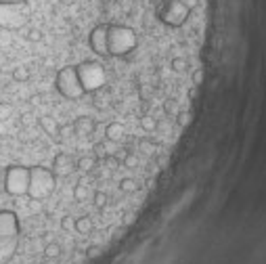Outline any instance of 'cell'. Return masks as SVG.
Instances as JSON below:
<instances>
[{
  "label": "cell",
  "instance_id": "obj_12",
  "mask_svg": "<svg viewBox=\"0 0 266 264\" xmlns=\"http://www.w3.org/2000/svg\"><path fill=\"white\" fill-rule=\"evenodd\" d=\"M118 189H120V193H124V195H132V193H136L141 189V183L132 176H124V178H120Z\"/></svg>",
  "mask_w": 266,
  "mask_h": 264
},
{
  "label": "cell",
  "instance_id": "obj_11",
  "mask_svg": "<svg viewBox=\"0 0 266 264\" xmlns=\"http://www.w3.org/2000/svg\"><path fill=\"white\" fill-rule=\"evenodd\" d=\"M96 166H99V160L94 155H80L76 160V170L82 172V174H90L96 170Z\"/></svg>",
  "mask_w": 266,
  "mask_h": 264
},
{
  "label": "cell",
  "instance_id": "obj_4",
  "mask_svg": "<svg viewBox=\"0 0 266 264\" xmlns=\"http://www.w3.org/2000/svg\"><path fill=\"white\" fill-rule=\"evenodd\" d=\"M32 9L27 3H0V30L7 32H21L30 23Z\"/></svg>",
  "mask_w": 266,
  "mask_h": 264
},
{
  "label": "cell",
  "instance_id": "obj_10",
  "mask_svg": "<svg viewBox=\"0 0 266 264\" xmlns=\"http://www.w3.org/2000/svg\"><path fill=\"white\" fill-rule=\"evenodd\" d=\"M38 126L42 128V132L48 134L50 138H59L61 136V126H59V122L55 120L52 116H40L38 118Z\"/></svg>",
  "mask_w": 266,
  "mask_h": 264
},
{
  "label": "cell",
  "instance_id": "obj_19",
  "mask_svg": "<svg viewBox=\"0 0 266 264\" xmlns=\"http://www.w3.org/2000/svg\"><path fill=\"white\" fill-rule=\"evenodd\" d=\"M44 256L48 258V260H55V258H59L61 256V245L59 243H48L46 247H44Z\"/></svg>",
  "mask_w": 266,
  "mask_h": 264
},
{
  "label": "cell",
  "instance_id": "obj_1",
  "mask_svg": "<svg viewBox=\"0 0 266 264\" xmlns=\"http://www.w3.org/2000/svg\"><path fill=\"white\" fill-rule=\"evenodd\" d=\"M78 78L84 92L88 94H99L107 86V67L99 59H84L76 63Z\"/></svg>",
  "mask_w": 266,
  "mask_h": 264
},
{
  "label": "cell",
  "instance_id": "obj_22",
  "mask_svg": "<svg viewBox=\"0 0 266 264\" xmlns=\"http://www.w3.org/2000/svg\"><path fill=\"white\" fill-rule=\"evenodd\" d=\"M11 114H13V107H11V103L0 101V124H3V122H7V120L11 118Z\"/></svg>",
  "mask_w": 266,
  "mask_h": 264
},
{
  "label": "cell",
  "instance_id": "obj_15",
  "mask_svg": "<svg viewBox=\"0 0 266 264\" xmlns=\"http://www.w3.org/2000/svg\"><path fill=\"white\" fill-rule=\"evenodd\" d=\"M92 205H94L101 214H105L107 205H109V193L103 191V189H96V191L92 193Z\"/></svg>",
  "mask_w": 266,
  "mask_h": 264
},
{
  "label": "cell",
  "instance_id": "obj_21",
  "mask_svg": "<svg viewBox=\"0 0 266 264\" xmlns=\"http://www.w3.org/2000/svg\"><path fill=\"white\" fill-rule=\"evenodd\" d=\"M203 78H205V74H203L201 67L193 69V72H191V84H193V86H201V84H203Z\"/></svg>",
  "mask_w": 266,
  "mask_h": 264
},
{
  "label": "cell",
  "instance_id": "obj_20",
  "mask_svg": "<svg viewBox=\"0 0 266 264\" xmlns=\"http://www.w3.org/2000/svg\"><path fill=\"white\" fill-rule=\"evenodd\" d=\"M174 122H176V126H178V128H187L189 124H191V114L183 109V111H180V114L176 116V120H174Z\"/></svg>",
  "mask_w": 266,
  "mask_h": 264
},
{
  "label": "cell",
  "instance_id": "obj_25",
  "mask_svg": "<svg viewBox=\"0 0 266 264\" xmlns=\"http://www.w3.org/2000/svg\"><path fill=\"white\" fill-rule=\"evenodd\" d=\"M0 3H9V5H15V3H27V0H0Z\"/></svg>",
  "mask_w": 266,
  "mask_h": 264
},
{
  "label": "cell",
  "instance_id": "obj_7",
  "mask_svg": "<svg viewBox=\"0 0 266 264\" xmlns=\"http://www.w3.org/2000/svg\"><path fill=\"white\" fill-rule=\"evenodd\" d=\"M50 170L57 178H67L69 174L76 172V160L69 153H65V151H59V153L52 157V168Z\"/></svg>",
  "mask_w": 266,
  "mask_h": 264
},
{
  "label": "cell",
  "instance_id": "obj_18",
  "mask_svg": "<svg viewBox=\"0 0 266 264\" xmlns=\"http://www.w3.org/2000/svg\"><path fill=\"white\" fill-rule=\"evenodd\" d=\"M42 38H44V32H42L40 27H30V30L25 32V40L27 42H32V44L42 42Z\"/></svg>",
  "mask_w": 266,
  "mask_h": 264
},
{
  "label": "cell",
  "instance_id": "obj_2",
  "mask_svg": "<svg viewBox=\"0 0 266 264\" xmlns=\"http://www.w3.org/2000/svg\"><path fill=\"white\" fill-rule=\"evenodd\" d=\"M19 245V220L17 216L3 210L0 212V264L11 262Z\"/></svg>",
  "mask_w": 266,
  "mask_h": 264
},
{
  "label": "cell",
  "instance_id": "obj_5",
  "mask_svg": "<svg viewBox=\"0 0 266 264\" xmlns=\"http://www.w3.org/2000/svg\"><path fill=\"white\" fill-rule=\"evenodd\" d=\"M55 90L67 101H82L86 96V92H84L80 84L76 65H65L59 69L57 76H55Z\"/></svg>",
  "mask_w": 266,
  "mask_h": 264
},
{
  "label": "cell",
  "instance_id": "obj_23",
  "mask_svg": "<svg viewBox=\"0 0 266 264\" xmlns=\"http://www.w3.org/2000/svg\"><path fill=\"white\" fill-rule=\"evenodd\" d=\"M74 227H76V218H74V216H69V214H67V216L61 218V229H63L65 233H72Z\"/></svg>",
  "mask_w": 266,
  "mask_h": 264
},
{
  "label": "cell",
  "instance_id": "obj_17",
  "mask_svg": "<svg viewBox=\"0 0 266 264\" xmlns=\"http://www.w3.org/2000/svg\"><path fill=\"white\" fill-rule=\"evenodd\" d=\"M13 80H15V82H19V84H23V82H27V80H30L32 78V72H30V67H27V65H15V67H13Z\"/></svg>",
  "mask_w": 266,
  "mask_h": 264
},
{
  "label": "cell",
  "instance_id": "obj_3",
  "mask_svg": "<svg viewBox=\"0 0 266 264\" xmlns=\"http://www.w3.org/2000/svg\"><path fill=\"white\" fill-rule=\"evenodd\" d=\"M55 189H57V176L50 168L44 166H30V187H27V197L34 201L48 199Z\"/></svg>",
  "mask_w": 266,
  "mask_h": 264
},
{
  "label": "cell",
  "instance_id": "obj_8",
  "mask_svg": "<svg viewBox=\"0 0 266 264\" xmlns=\"http://www.w3.org/2000/svg\"><path fill=\"white\" fill-rule=\"evenodd\" d=\"M103 136H105V141L111 143V145H120L124 138H126V126L122 122L114 120V122H109L105 124V130H103Z\"/></svg>",
  "mask_w": 266,
  "mask_h": 264
},
{
  "label": "cell",
  "instance_id": "obj_13",
  "mask_svg": "<svg viewBox=\"0 0 266 264\" xmlns=\"http://www.w3.org/2000/svg\"><path fill=\"white\" fill-rule=\"evenodd\" d=\"M72 195H74V201H78V203H84L90 197V187L86 185V180H84V178L78 180V183L74 185V193H72Z\"/></svg>",
  "mask_w": 266,
  "mask_h": 264
},
{
  "label": "cell",
  "instance_id": "obj_14",
  "mask_svg": "<svg viewBox=\"0 0 266 264\" xmlns=\"http://www.w3.org/2000/svg\"><path fill=\"white\" fill-rule=\"evenodd\" d=\"M74 231L78 233V235H90L92 231H94V222H92V218L90 216H78L76 218V227H74Z\"/></svg>",
  "mask_w": 266,
  "mask_h": 264
},
{
  "label": "cell",
  "instance_id": "obj_9",
  "mask_svg": "<svg viewBox=\"0 0 266 264\" xmlns=\"http://www.w3.org/2000/svg\"><path fill=\"white\" fill-rule=\"evenodd\" d=\"M72 130L78 136H92L94 130H96V122L90 116H78L74 120V124H72Z\"/></svg>",
  "mask_w": 266,
  "mask_h": 264
},
{
  "label": "cell",
  "instance_id": "obj_6",
  "mask_svg": "<svg viewBox=\"0 0 266 264\" xmlns=\"http://www.w3.org/2000/svg\"><path fill=\"white\" fill-rule=\"evenodd\" d=\"M3 187L13 197H27L30 168H25V166H9L5 172V178H3Z\"/></svg>",
  "mask_w": 266,
  "mask_h": 264
},
{
  "label": "cell",
  "instance_id": "obj_24",
  "mask_svg": "<svg viewBox=\"0 0 266 264\" xmlns=\"http://www.w3.org/2000/svg\"><path fill=\"white\" fill-rule=\"evenodd\" d=\"M88 256H90V258L99 256V247H96V245H94V247H90V249H88Z\"/></svg>",
  "mask_w": 266,
  "mask_h": 264
},
{
  "label": "cell",
  "instance_id": "obj_16",
  "mask_svg": "<svg viewBox=\"0 0 266 264\" xmlns=\"http://www.w3.org/2000/svg\"><path fill=\"white\" fill-rule=\"evenodd\" d=\"M170 69L174 74H187L191 69V63L185 55H176V57H172V61H170Z\"/></svg>",
  "mask_w": 266,
  "mask_h": 264
}]
</instances>
